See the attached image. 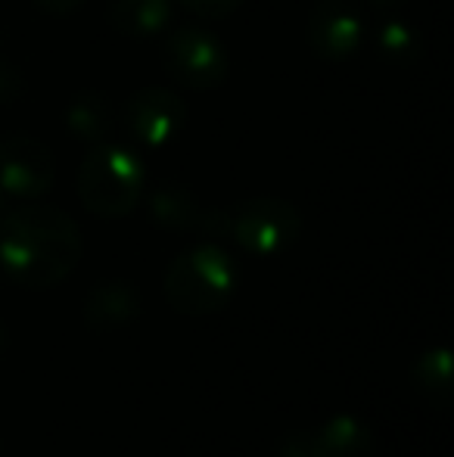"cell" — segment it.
Masks as SVG:
<instances>
[{"mask_svg":"<svg viewBox=\"0 0 454 457\" xmlns=\"http://www.w3.org/2000/svg\"><path fill=\"white\" fill-rule=\"evenodd\" d=\"M146 209H150L153 221L162 224L165 230H194L200 228L202 218L196 193L181 184H159L146 199Z\"/></svg>","mask_w":454,"mask_h":457,"instance_id":"12","label":"cell"},{"mask_svg":"<svg viewBox=\"0 0 454 457\" xmlns=\"http://www.w3.org/2000/svg\"><path fill=\"white\" fill-rule=\"evenodd\" d=\"M140 314V293L134 283L125 280H106L87 293L85 299V324L91 330H115V327L131 324Z\"/></svg>","mask_w":454,"mask_h":457,"instance_id":"10","label":"cell"},{"mask_svg":"<svg viewBox=\"0 0 454 457\" xmlns=\"http://www.w3.org/2000/svg\"><path fill=\"white\" fill-rule=\"evenodd\" d=\"M146 190L144 162L119 144H94L81 159L78 199L97 218H125L137 209Z\"/></svg>","mask_w":454,"mask_h":457,"instance_id":"4","label":"cell"},{"mask_svg":"<svg viewBox=\"0 0 454 457\" xmlns=\"http://www.w3.org/2000/svg\"><path fill=\"white\" fill-rule=\"evenodd\" d=\"M22 91H25L22 72L12 62L0 60V106H12L22 96Z\"/></svg>","mask_w":454,"mask_h":457,"instance_id":"16","label":"cell"},{"mask_svg":"<svg viewBox=\"0 0 454 457\" xmlns=\"http://www.w3.org/2000/svg\"><path fill=\"white\" fill-rule=\"evenodd\" d=\"M6 339H10V333H6L4 320H0V352H4V349H6Z\"/></svg>","mask_w":454,"mask_h":457,"instance_id":"19","label":"cell"},{"mask_svg":"<svg viewBox=\"0 0 454 457\" xmlns=\"http://www.w3.org/2000/svg\"><path fill=\"white\" fill-rule=\"evenodd\" d=\"M200 230L236 243L252 255H280L302 234V215L286 199L255 196L227 209H202Z\"/></svg>","mask_w":454,"mask_h":457,"instance_id":"2","label":"cell"},{"mask_svg":"<svg viewBox=\"0 0 454 457\" xmlns=\"http://www.w3.org/2000/svg\"><path fill=\"white\" fill-rule=\"evenodd\" d=\"M175 16V0H112L110 22L131 37H153L165 31Z\"/></svg>","mask_w":454,"mask_h":457,"instance_id":"11","label":"cell"},{"mask_svg":"<svg viewBox=\"0 0 454 457\" xmlns=\"http://www.w3.org/2000/svg\"><path fill=\"white\" fill-rule=\"evenodd\" d=\"M181 4L206 19H221V16H230L243 0H181Z\"/></svg>","mask_w":454,"mask_h":457,"instance_id":"17","label":"cell"},{"mask_svg":"<svg viewBox=\"0 0 454 457\" xmlns=\"http://www.w3.org/2000/svg\"><path fill=\"white\" fill-rule=\"evenodd\" d=\"M414 389L436 408H449L451 404V355L445 345L430 349L420 355V361L414 364Z\"/></svg>","mask_w":454,"mask_h":457,"instance_id":"14","label":"cell"},{"mask_svg":"<svg viewBox=\"0 0 454 457\" xmlns=\"http://www.w3.org/2000/svg\"><path fill=\"white\" fill-rule=\"evenodd\" d=\"M184 103L169 87H140L125 103V128L140 146L146 150H162L181 134L184 128Z\"/></svg>","mask_w":454,"mask_h":457,"instance_id":"8","label":"cell"},{"mask_svg":"<svg viewBox=\"0 0 454 457\" xmlns=\"http://www.w3.org/2000/svg\"><path fill=\"white\" fill-rule=\"evenodd\" d=\"M66 128L72 137L87 140V144H103L112 131V106L103 94L81 91L66 106Z\"/></svg>","mask_w":454,"mask_h":457,"instance_id":"13","label":"cell"},{"mask_svg":"<svg viewBox=\"0 0 454 457\" xmlns=\"http://www.w3.org/2000/svg\"><path fill=\"white\" fill-rule=\"evenodd\" d=\"M85 0H35L37 10L54 12V16H66V12H75Z\"/></svg>","mask_w":454,"mask_h":457,"instance_id":"18","label":"cell"},{"mask_svg":"<svg viewBox=\"0 0 454 457\" xmlns=\"http://www.w3.org/2000/svg\"><path fill=\"white\" fill-rule=\"evenodd\" d=\"M277 457H376V436L358 417L336 414L277 442Z\"/></svg>","mask_w":454,"mask_h":457,"instance_id":"7","label":"cell"},{"mask_svg":"<svg viewBox=\"0 0 454 457\" xmlns=\"http://www.w3.org/2000/svg\"><path fill=\"white\" fill-rule=\"evenodd\" d=\"M370 4H376V6H399V4H405V0H370Z\"/></svg>","mask_w":454,"mask_h":457,"instance_id":"20","label":"cell"},{"mask_svg":"<svg viewBox=\"0 0 454 457\" xmlns=\"http://www.w3.org/2000/svg\"><path fill=\"white\" fill-rule=\"evenodd\" d=\"M309 44L321 60L343 62L358 54L364 37L361 16L349 0H318L309 12Z\"/></svg>","mask_w":454,"mask_h":457,"instance_id":"9","label":"cell"},{"mask_svg":"<svg viewBox=\"0 0 454 457\" xmlns=\"http://www.w3.org/2000/svg\"><path fill=\"white\" fill-rule=\"evenodd\" d=\"M85 243L62 209L25 203L0 215V268L25 289H47L75 271Z\"/></svg>","mask_w":454,"mask_h":457,"instance_id":"1","label":"cell"},{"mask_svg":"<svg viewBox=\"0 0 454 457\" xmlns=\"http://www.w3.org/2000/svg\"><path fill=\"white\" fill-rule=\"evenodd\" d=\"M162 66L190 91H215L227 79V54L221 41L196 25H184L165 37Z\"/></svg>","mask_w":454,"mask_h":457,"instance_id":"5","label":"cell"},{"mask_svg":"<svg viewBox=\"0 0 454 457\" xmlns=\"http://www.w3.org/2000/svg\"><path fill=\"white\" fill-rule=\"evenodd\" d=\"M56 178V162L41 140L29 134L0 137V193L19 203H37L47 196Z\"/></svg>","mask_w":454,"mask_h":457,"instance_id":"6","label":"cell"},{"mask_svg":"<svg viewBox=\"0 0 454 457\" xmlns=\"http://www.w3.org/2000/svg\"><path fill=\"white\" fill-rule=\"evenodd\" d=\"M162 287L177 314L202 318L230 302L236 289V265L219 243H200L171 262Z\"/></svg>","mask_w":454,"mask_h":457,"instance_id":"3","label":"cell"},{"mask_svg":"<svg viewBox=\"0 0 454 457\" xmlns=\"http://www.w3.org/2000/svg\"><path fill=\"white\" fill-rule=\"evenodd\" d=\"M0 215H4V193H0Z\"/></svg>","mask_w":454,"mask_h":457,"instance_id":"21","label":"cell"},{"mask_svg":"<svg viewBox=\"0 0 454 457\" xmlns=\"http://www.w3.org/2000/svg\"><path fill=\"white\" fill-rule=\"evenodd\" d=\"M376 47L383 50L386 60L405 62V60H411V56H417L420 37L411 22H405V19H389V22H383L380 31H376Z\"/></svg>","mask_w":454,"mask_h":457,"instance_id":"15","label":"cell"}]
</instances>
